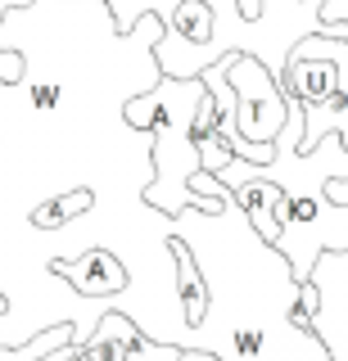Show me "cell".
Masks as SVG:
<instances>
[{
  "mask_svg": "<svg viewBox=\"0 0 348 361\" xmlns=\"http://www.w3.org/2000/svg\"><path fill=\"white\" fill-rule=\"evenodd\" d=\"M222 68H227V86L235 90V118L231 127H222V140H244L253 149H272L289 118V99L280 95V82L253 54H222Z\"/></svg>",
  "mask_w": 348,
  "mask_h": 361,
  "instance_id": "6da1fadb",
  "label": "cell"
},
{
  "mask_svg": "<svg viewBox=\"0 0 348 361\" xmlns=\"http://www.w3.org/2000/svg\"><path fill=\"white\" fill-rule=\"evenodd\" d=\"M167 253L176 262V289H181V312H186V330H199L208 316V285L199 280V262L195 248L186 240H167Z\"/></svg>",
  "mask_w": 348,
  "mask_h": 361,
  "instance_id": "3957f363",
  "label": "cell"
},
{
  "mask_svg": "<svg viewBox=\"0 0 348 361\" xmlns=\"http://www.w3.org/2000/svg\"><path fill=\"white\" fill-rule=\"evenodd\" d=\"M167 37L176 41H190V50H204V45H212V27H217V5L212 0H181V5L172 9V18L163 23Z\"/></svg>",
  "mask_w": 348,
  "mask_h": 361,
  "instance_id": "277c9868",
  "label": "cell"
},
{
  "mask_svg": "<svg viewBox=\"0 0 348 361\" xmlns=\"http://www.w3.org/2000/svg\"><path fill=\"white\" fill-rule=\"evenodd\" d=\"M86 208H91V195H86V190H68V195H59V199H41L37 212H32V221H37L41 231H59V226H68L73 217H82Z\"/></svg>",
  "mask_w": 348,
  "mask_h": 361,
  "instance_id": "5b68a950",
  "label": "cell"
},
{
  "mask_svg": "<svg viewBox=\"0 0 348 361\" xmlns=\"http://www.w3.org/2000/svg\"><path fill=\"white\" fill-rule=\"evenodd\" d=\"M50 271L64 276L82 298H118L127 289V267L118 262V253L91 248L82 257H50Z\"/></svg>",
  "mask_w": 348,
  "mask_h": 361,
  "instance_id": "7a4b0ae2",
  "label": "cell"
}]
</instances>
